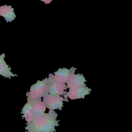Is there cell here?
<instances>
[{
	"label": "cell",
	"instance_id": "1",
	"mask_svg": "<svg viewBox=\"0 0 132 132\" xmlns=\"http://www.w3.org/2000/svg\"><path fill=\"white\" fill-rule=\"evenodd\" d=\"M57 113L54 111H50L48 113L36 117L29 123H26L27 126L26 132H56L55 127L59 126L57 120Z\"/></svg>",
	"mask_w": 132,
	"mask_h": 132
},
{
	"label": "cell",
	"instance_id": "11",
	"mask_svg": "<svg viewBox=\"0 0 132 132\" xmlns=\"http://www.w3.org/2000/svg\"><path fill=\"white\" fill-rule=\"evenodd\" d=\"M21 113L23 114L22 116V118L23 119L24 117L27 123L31 122L35 118L31 104L28 102L24 105L23 108L22 109Z\"/></svg>",
	"mask_w": 132,
	"mask_h": 132
},
{
	"label": "cell",
	"instance_id": "2",
	"mask_svg": "<svg viewBox=\"0 0 132 132\" xmlns=\"http://www.w3.org/2000/svg\"><path fill=\"white\" fill-rule=\"evenodd\" d=\"M48 79L46 78L42 81L38 80L35 84L31 86L30 92L26 93L28 102H30L35 100L41 99L48 95Z\"/></svg>",
	"mask_w": 132,
	"mask_h": 132
},
{
	"label": "cell",
	"instance_id": "9",
	"mask_svg": "<svg viewBox=\"0 0 132 132\" xmlns=\"http://www.w3.org/2000/svg\"><path fill=\"white\" fill-rule=\"evenodd\" d=\"M14 10V9L12 8L11 6L7 5L1 6L0 7V16L5 18L7 23H11L16 18Z\"/></svg>",
	"mask_w": 132,
	"mask_h": 132
},
{
	"label": "cell",
	"instance_id": "3",
	"mask_svg": "<svg viewBox=\"0 0 132 132\" xmlns=\"http://www.w3.org/2000/svg\"><path fill=\"white\" fill-rule=\"evenodd\" d=\"M53 74L48 75V94L54 95H60L64 96L66 93L67 86L65 83L56 81L54 80Z\"/></svg>",
	"mask_w": 132,
	"mask_h": 132
},
{
	"label": "cell",
	"instance_id": "6",
	"mask_svg": "<svg viewBox=\"0 0 132 132\" xmlns=\"http://www.w3.org/2000/svg\"><path fill=\"white\" fill-rule=\"evenodd\" d=\"M77 69L75 67H72L70 69L66 68H60L53 75L54 80L56 81L66 84L68 81L71 75L74 74Z\"/></svg>",
	"mask_w": 132,
	"mask_h": 132
},
{
	"label": "cell",
	"instance_id": "5",
	"mask_svg": "<svg viewBox=\"0 0 132 132\" xmlns=\"http://www.w3.org/2000/svg\"><path fill=\"white\" fill-rule=\"evenodd\" d=\"M92 89L86 87V85L69 89V91L66 92L65 95L63 96L65 102H68V98L70 99L76 100L80 98H85V96L89 95L92 91Z\"/></svg>",
	"mask_w": 132,
	"mask_h": 132
},
{
	"label": "cell",
	"instance_id": "4",
	"mask_svg": "<svg viewBox=\"0 0 132 132\" xmlns=\"http://www.w3.org/2000/svg\"><path fill=\"white\" fill-rule=\"evenodd\" d=\"M43 100L46 108H48L50 111H54L55 110L57 109L62 110V108L64 106L63 102H65L63 96L50 94L43 97Z\"/></svg>",
	"mask_w": 132,
	"mask_h": 132
},
{
	"label": "cell",
	"instance_id": "7",
	"mask_svg": "<svg viewBox=\"0 0 132 132\" xmlns=\"http://www.w3.org/2000/svg\"><path fill=\"white\" fill-rule=\"evenodd\" d=\"M86 81L82 74H72L66 83L67 88L71 89L85 85Z\"/></svg>",
	"mask_w": 132,
	"mask_h": 132
},
{
	"label": "cell",
	"instance_id": "10",
	"mask_svg": "<svg viewBox=\"0 0 132 132\" xmlns=\"http://www.w3.org/2000/svg\"><path fill=\"white\" fill-rule=\"evenodd\" d=\"M29 103L31 104L35 117L45 113L46 111V106L44 103L42 101V99Z\"/></svg>",
	"mask_w": 132,
	"mask_h": 132
},
{
	"label": "cell",
	"instance_id": "12",
	"mask_svg": "<svg viewBox=\"0 0 132 132\" xmlns=\"http://www.w3.org/2000/svg\"><path fill=\"white\" fill-rule=\"evenodd\" d=\"M44 1L46 4H48L51 2L52 1Z\"/></svg>",
	"mask_w": 132,
	"mask_h": 132
},
{
	"label": "cell",
	"instance_id": "8",
	"mask_svg": "<svg viewBox=\"0 0 132 132\" xmlns=\"http://www.w3.org/2000/svg\"><path fill=\"white\" fill-rule=\"evenodd\" d=\"M5 55L3 54L0 55V75L6 78H9L11 79V77L18 76L16 74H14L12 73L11 70V68L9 65L7 64L4 61Z\"/></svg>",
	"mask_w": 132,
	"mask_h": 132
}]
</instances>
